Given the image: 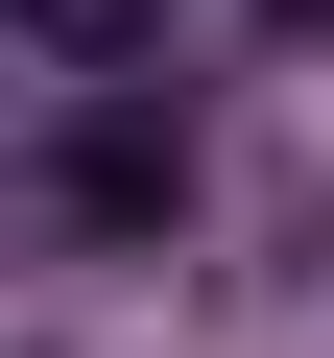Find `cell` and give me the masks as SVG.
<instances>
[{
	"label": "cell",
	"instance_id": "obj_1",
	"mask_svg": "<svg viewBox=\"0 0 334 358\" xmlns=\"http://www.w3.org/2000/svg\"><path fill=\"white\" fill-rule=\"evenodd\" d=\"M72 215L96 239H167V215H191V143H167V120H72Z\"/></svg>",
	"mask_w": 334,
	"mask_h": 358
},
{
	"label": "cell",
	"instance_id": "obj_2",
	"mask_svg": "<svg viewBox=\"0 0 334 358\" xmlns=\"http://www.w3.org/2000/svg\"><path fill=\"white\" fill-rule=\"evenodd\" d=\"M24 24H48V48H72V72H119V48H143V24H167V0H24Z\"/></svg>",
	"mask_w": 334,
	"mask_h": 358
},
{
	"label": "cell",
	"instance_id": "obj_3",
	"mask_svg": "<svg viewBox=\"0 0 334 358\" xmlns=\"http://www.w3.org/2000/svg\"><path fill=\"white\" fill-rule=\"evenodd\" d=\"M263 24H286V48H334V0H263Z\"/></svg>",
	"mask_w": 334,
	"mask_h": 358
}]
</instances>
